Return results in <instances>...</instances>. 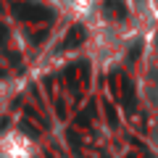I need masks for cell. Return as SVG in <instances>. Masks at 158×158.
I'll use <instances>...</instances> for the list:
<instances>
[{"instance_id": "obj_1", "label": "cell", "mask_w": 158, "mask_h": 158, "mask_svg": "<svg viewBox=\"0 0 158 158\" xmlns=\"http://www.w3.org/2000/svg\"><path fill=\"white\" fill-rule=\"evenodd\" d=\"M11 11H13V16L16 19H21V21H50L56 13H53V8H48V6H40V3H13L11 6Z\"/></svg>"}, {"instance_id": "obj_2", "label": "cell", "mask_w": 158, "mask_h": 158, "mask_svg": "<svg viewBox=\"0 0 158 158\" xmlns=\"http://www.w3.org/2000/svg\"><path fill=\"white\" fill-rule=\"evenodd\" d=\"M85 34H87L85 27H71L69 34H66V40H63V45H61V50H69V48H74V45H82Z\"/></svg>"}, {"instance_id": "obj_3", "label": "cell", "mask_w": 158, "mask_h": 158, "mask_svg": "<svg viewBox=\"0 0 158 158\" xmlns=\"http://www.w3.org/2000/svg\"><path fill=\"white\" fill-rule=\"evenodd\" d=\"M106 13L111 19H127V3L124 0H106Z\"/></svg>"}, {"instance_id": "obj_4", "label": "cell", "mask_w": 158, "mask_h": 158, "mask_svg": "<svg viewBox=\"0 0 158 158\" xmlns=\"http://www.w3.org/2000/svg\"><path fill=\"white\" fill-rule=\"evenodd\" d=\"M121 95H124V111L129 113H135V85H132L129 79H124V85H121Z\"/></svg>"}, {"instance_id": "obj_5", "label": "cell", "mask_w": 158, "mask_h": 158, "mask_svg": "<svg viewBox=\"0 0 158 158\" xmlns=\"http://www.w3.org/2000/svg\"><path fill=\"white\" fill-rule=\"evenodd\" d=\"M8 37H11V32H8V27L3 21H0V45H6L8 42Z\"/></svg>"}, {"instance_id": "obj_6", "label": "cell", "mask_w": 158, "mask_h": 158, "mask_svg": "<svg viewBox=\"0 0 158 158\" xmlns=\"http://www.w3.org/2000/svg\"><path fill=\"white\" fill-rule=\"evenodd\" d=\"M106 113H108V121H111V124H116V111H113L111 103H106Z\"/></svg>"}, {"instance_id": "obj_7", "label": "cell", "mask_w": 158, "mask_h": 158, "mask_svg": "<svg viewBox=\"0 0 158 158\" xmlns=\"http://www.w3.org/2000/svg\"><path fill=\"white\" fill-rule=\"evenodd\" d=\"M24 129H27V135H32V137H37V135H40L37 129H32V124H29V121H24Z\"/></svg>"}]
</instances>
